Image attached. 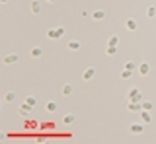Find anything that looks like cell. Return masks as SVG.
<instances>
[{
	"label": "cell",
	"mask_w": 156,
	"mask_h": 144,
	"mask_svg": "<svg viewBox=\"0 0 156 144\" xmlns=\"http://www.w3.org/2000/svg\"><path fill=\"white\" fill-rule=\"evenodd\" d=\"M64 33H67V29H64L63 26H59V27H53V29H49V31H47V37H49V39H61Z\"/></svg>",
	"instance_id": "obj_1"
},
{
	"label": "cell",
	"mask_w": 156,
	"mask_h": 144,
	"mask_svg": "<svg viewBox=\"0 0 156 144\" xmlns=\"http://www.w3.org/2000/svg\"><path fill=\"white\" fill-rule=\"evenodd\" d=\"M129 101H142V93L139 88H131L129 90Z\"/></svg>",
	"instance_id": "obj_2"
},
{
	"label": "cell",
	"mask_w": 156,
	"mask_h": 144,
	"mask_svg": "<svg viewBox=\"0 0 156 144\" xmlns=\"http://www.w3.org/2000/svg\"><path fill=\"white\" fill-rule=\"evenodd\" d=\"M127 107H129L131 113H141V111H142V101H129Z\"/></svg>",
	"instance_id": "obj_3"
},
{
	"label": "cell",
	"mask_w": 156,
	"mask_h": 144,
	"mask_svg": "<svg viewBox=\"0 0 156 144\" xmlns=\"http://www.w3.org/2000/svg\"><path fill=\"white\" fill-rule=\"evenodd\" d=\"M137 27H139L137 20H133V18L125 20V29H127V31H137Z\"/></svg>",
	"instance_id": "obj_4"
},
{
	"label": "cell",
	"mask_w": 156,
	"mask_h": 144,
	"mask_svg": "<svg viewBox=\"0 0 156 144\" xmlns=\"http://www.w3.org/2000/svg\"><path fill=\"white\" fill-rule=\"evenodd\" d=\"M142 130H145V123H133V125H131V133L133 134H141Z\"/></svg>",
	"instance_id": "obj_5"
},
{
	"label": "cell",
	"mask_w": 156,
	"mask_h": 144,
	"mask_svg": "<svg viewBox=\"0 0 156 144\" xmlns=\"http://www.w3.org/2000/svg\"><path fill=\"white\" fill-rule=\"evenodd\" d=\"M137 70H139V74H141V76H146V74L150 72V64H148V63H145V60H142V63L139 64V68H137Z\"/></svg>",
	"instance_id": "obj_6"
},
{
	"label": "cell",
	"mask_w": 156,
	"mask_h": 144,
	"mask_svg": "<svg viewBox=\"0 0 156 144\" xmlns=\"http://www.w3.org/2000/svg\"><path fill=\"white\" fill-rule=\"evenodd\" d=\"M2 63L4 64H14V63H18V55H16V53H10V55H6L2 59Z\"/></svg>",
	"instance_id": "obj_7"
},
{
	"label": "cell",
	"mask_w": 156,
	"mask_h": 144,
	"mask_svg": "<svg viewBox=\"0 0 156 144\" xmlns=\"http://www.w3.org/2000/svg\"><path fill=\"white\" fill-rule=\"evenodd\" d=\"M96 76V70H94V66H90V68H86L84 72H82V80H92V78Z\"/></svg>",
	"instance_id": "obj_8"
},
{
	"label": "cell",
	"mask_w": 156,
	"mask_h": 144,
	"mask_svg": "<svg viewBox=\"0 0 156 144\" xmlns=\"http://www.w3.org/2000/svg\"><path fill=\"white\" fill-rule=\"evenodd\" d=\"M30 10H31V14H39V12H41V2H39V0H31Z\"/></svg>",
	"instance_id": "obj_9"
},
{
	"label": "cell",
	"mask_w": 156,
	"mask_h": 144,
	"mask_svg": "<svg viewBox=\"0 0 156 144\" xmlns=\"http://www.w3.org/2000/svg\"><path fill=\"white\" fill-rule=\"evenodd\" d=\"M30 109H31V105H27L26 101H23V103H22V107H20V117H23V119H26L27 115H30Z\"/></svg>",
	"instance_id": "obj_10"
},
{
	"label": "cell",
	"mask_w": 156,
	"mask_h": 144,
	"mask_svg": "<svg viewBox=\"0 0 156 144\" xmlns=\"http://www.w3.org/2000/svg\"><path fill=\"white\" fill-rule=\"evenodd\" d=\"M74 121H76V115L74 113H68V115H64V117H63V125H72Z\"/></svg>",
	"instance_id": "obj_11"
},
{
	"label": "cell",
	"mask_w": 156,
	"mask_h": 144,
	"mask_svg": "<svg viewBox=\"0 0 156 144\" xmlns=\"http://www.w3.org/2000/svg\"><path fill=\"white\" fill-rule=\"evenodd\" d=\"M141 121H142V123H150V121H152V115H150V111H146V109L141 111Z\"/></svg>",
	"instance_id": "obj_12"
},
{
	"label": "cell",
	"mask_w": 156,
	"mask_h": 144,
	"mask_svg": "<svg viewBox=\"0 0 156 144\" xmlns=\"http://www.w3.org/2000/svg\"><path fill=\"white\" fill-rule=\"evenodd\" d=\"M92 18L96 20V22H101V20L105 18V12L104 10H94V14H92Z\"/></svg>",
	"instance_id": "obj_13"
},
{
	"label": "cell",
	"mask_w": 156,
	"mask_h": 144,
	"mask_svg": "<svg viewBox=\"0 0 156 144\" xmlns=\"http://www.w3.org/2000/svg\"><path fill=\"white\" fill-rule=\"evenodd\" d=\"M31 57H33V59H41V57H43V49L41 47H31Z\"/></svg>",
	"instance_id": "obj_14"
},
{
	"label": "cell",
	"mask_w": 156,
	"mask_h": 144,
	"mask_svg": "<svg viewBox=\"0 0 156 144\" xmlns=\"http://www.w3.org/2000/svg\"><path fill=\"white\" fill-rule=\"evenodd\" d=\"M45 109H47L49 113H55L57 111V101H47V103H45Z\"/></svg>",
	"instance_id": "obj_15"
},
{
	"label": "cell",
	"mask_w": 156,
	"mask_h": 144,
	"mask_svg": "<svg viewBox=\"0 0 156 144\" xmlns=\"http://www.w3.org/2000/svg\"><path fill=\"white\" fill-rule=\"evenodd\" d=\"M61 93H63V96H70V93H72V86L70 84H64L63 90H61Z\"/></svg>",
	"instance_id": "obj_16"
},
{
	"label": "cell",
	"mask_w": 156,
	"mask_h": 144,
	"mask_svg": "<svg viewBox=\"0 0 156 144\" xmlns=\"http://www.w3.org/2000/svg\"><path fill=\"white\" fill-rule=\"evenodd\" d=\"M105 55H108V57H115V55H117V47H111V45H108V49H105Z\"/></svg>",
	"instance_id": "obj_17"
},
{
	"label": "cell",
	"mask_w": 156,
	"mask_h": 144,
	"mask_svg": "<svg viewBox=\"0 0 156 144\" xmlns=\"http://www.w3.org/2000/svg\"><path fill=\"white\" fill-rule=\"evenodd\" d=\"M14 100H16V93H14V92H6V96H4V101H6V103H12Z\"/></svg>",
	"instance_id": "obj_18"
},
{
	"label": "cell",
	"mask_w": 156,
	"mask_h": 144,
	"mask_svg": "<svg viewBox=\"0 0 156 144\" xmlns=\"http://www.w3.org/2000/svg\"><path fill=\"white\" fill-rule=\"evenodd\" d=\"M67 47L70 49V51H78V49H80V41H70Z\"/></svg>",
	"instance_id": "obj_19"
},
{
	"label": "cell",
	"mask_w": 156,
	"mask_h": 144,
	"mask_svg": "<svg viewBox=\"0 0 156 144\" xmlns=\"http://www.w3.org/2000/svg\"><path fill=\"white\" fill-rule=\"evenodd\" d=\"M108 45H111V47H117V45H119V37H117V35H111V37H109V41H108Z\"/></svg>",
	"instance_id": "obj_20"
},
{
	"label": "cell",
	"mask_w": 156,
	"mask_h": 144,
	"mask_svg": "<svg viewBox=\"0 0 156 144\" xmlns=\"http://www.w3.org/2000/svg\"><path fill=\"white\" fill-rule=\"evenodd\" d=\"M26 103L31 105V107H35V105H37V100H35L33 96H27V97H26Z\"/></svg>",
	"instance_id": "obj_21"
},
{
	"label": "cell",
	"mask_w": 156,
	"mask_h": 144,
	"mask_svg": "<svg viewBox=\"0 0 156 144\" xmlns=\"http://www.w3.org/2000/svg\"><path fill=\"white\" fill-rule=\"evenodd\" d=\"M131 74H133V70H129V68H123L121 78H123V80H129V78H131Z\"/></svg>",
	"instance_id": "obj_22"
},
{
	"label": "cell",
	"mask_w": 156,
	"mask_h": 144,
	"mask_svg": "<svg viewBox=\"0 0 156 144\" xmlns=\"http://www.w3.org/2000/svg\"><path fill=\"white\" fill-rule=\"evenodd\" d=\"M146 16H148V18H154V16H156V8L148 6V8H146Z\"/></svg>",
	"instance_id": "obj_23"
},
{
	"label": "cell",
	"mask_w": 156,
	"mask_h": 144,
	"mask_svg": "<svg viewBox=\"0 0 156 144\" xmlns=\"http://www.w3.org/2000/svg\"><path fill=\"white\" fill-rule=\"evenodd\" d=\"M125 68H129V70H137L139 64H135L133 60H129V63H125Z\"/></svg>",
	"instance_id": "obj_24"
},
{
	"label": "cell",
	"mask_w": 156,
	"mask_h": 144,
	"mask_svg": "<svg viewBox=\"0 0 156 144\" xmlns=\"http://www.w3.org/2000/svg\"><path fill=\"white\" fill-rule=\"evenodd\" d=\"M142 109L150 111V109H152V101H142Z\"/></svg>",
	"instance_id": "obj_25"
},
{
	"label": "cell",
	"mask_w": 156,
	"mask_h": 144,
	"mask_svg": "<svg viewBox=\"0 0 156 144\" xmlns=\"http://www.w3.org/2000/svg\"><path fill=\"white\" fill-rule=\"evenodd\" d=\"M0 2H2V4H4V2H8V0H0Z\"/></svg>",
	"instance_id": "obj_26"
},
{
	"label": "cell",
	"mask_w": 156,
	"mask_h": 144,
	"mask_svg": "<svg viewBox=\"0 0 156 144\" xmlns=\"http://www.w3.org/2000/svg\"><path fill=\"white\" fill-rule=\"evenodd\" d=\"M47 2H55V0H47Z\"/></svg>",
	"instance_id": "obj_27"
}]
</instances>
